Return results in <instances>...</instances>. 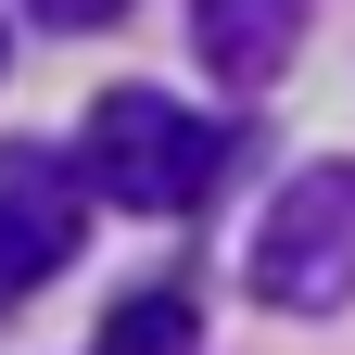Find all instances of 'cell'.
<instances>
[{
	"instance_id": "cell-7",
	"label": "cell",
	"mask_w": 355,
	"mask_h": 355,
	"mask_svg": "<svg viewBox=\"0 0 355 355\" xmlns=\"http://www.w3.org/2000/svg\"><path fill=\"white\" fill-rule=\"evenodd\" d=\"M13 292H38V279H26V266H13V254H0V318H13Z\"/></svg>"
},
{
	"instance_id": "cell-6",
	"label": "cell",
	"mask_w": 355,
	"mask_h": 355,
	"mask_svg": "<svg viewBox=\"0 0 355 355\" xmlns=\"http://www.w3.org/2000/svg\"><path fill=\"white\" fill-rule=\"evenodd\" d=\"M26 13H38V26H114L127 0H26Z\"/></svg>"
},
{
	"instance_id": "cell-5",
	"label": "cell",
	"mask_w": 355,
	"mask_h": 355,
	"mask_svg": "<svg viewBox=\"0 0 355 355\" xmlns=\"http://www.w3.org/2000/svg\"><path fill=\"white\" fill-rule=\"evenodd\" d=\"M102 355H203V304L191 292H127L102 318Z\"/></svg>"
},
{
	"instance_id": "cell-2",
	"label": "cell",
	"mask_w": 355,
	"mask_h": 355,
	"mask_svg": "<svg viewBox=\"0 0 355 355\" xmlns=\"http://www.w3.org/2000/svg\"><path fill=\"white\" fill-rule=\"evenodd\" d=\"M254 304H279V318L355 304V165L279 178V203L254 216Z\"/></svg>"
},
{
	"instance_id": "cell-1",
	"label": "cell",
	"mask_w": 355,
	"mask_h": 355,
	"mask_svg": "<svg viewBox=\"0 0 355 355\" xmlns=\"http://www.w3.org/2000/svg\"><path fill=\"white\" fill-rule=\"evenodd\" d=\"M216 178H229V127L216 114H178L165 89H102V114H89V191L102 203L191 216Z\"/></svg>"
},
{
	"instance_id": "cell-4",
	"label": "cell",
	"mask_w": 355,
	"mask_h": 355,
	"mask_svg": "<svg viewBox=\"0 0 355 355\" xmlns=\"http://www.w3.org/2000/svg\"><path fill=\"white\" fill-rule=\"evenodd\" d=\"M304 13H318V0H191V38H203V64L229 89H266L304 51Z\"/></svg>"
},
{
	"instance_id": "cell-3",
	"label": "cell",
	"mask_w": 355,
	"mask_h": 355,
	"mask_svg": "<svg viewBox=\"0 0 355 355\" xmlns=\"http://www.w3.org/2000/svg\"><path fill=\"white\" fill-rule=\"evenodd\" d=\"M89 229V165H64L51 140H0V254L26 279H51Z\"/></svg>"
}]
</instances>
